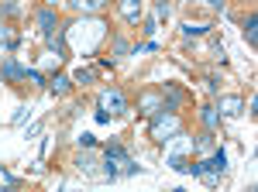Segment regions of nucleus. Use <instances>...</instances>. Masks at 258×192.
<instances>
[{"instance_id":"nucleus-20","label":"nucleus","mask_w":258,"mask_h":192,"mask_svg":"<svg viewBox=\"0 0 258 192\" xmlns=\"http://www.w3.org/2000/svg\"><path fill=\"white\" fill-rule=\"evenodd\" d=\"M0 45H11V48H14V38H11V31H7V28H0Z\"/></svg>"},{"instance_id":"nucleus-15","label":"nucleus","mask_w":258,"mask_h":192,"mask_svg":"<svg viewBox=\"0 0 258 192\" xmlns=\"http://www.w3.org/2000/svg\"><path fill=\"white\" fill-rule=\"evenodd\" d=\"M203 124H207V127H210V131H214V127H217V110H214V107H203Z\"/></svg>"},{"instance_id":"nucleus-23","label":"nucleus","mask_w":258,"mask_h":192,"mask_svg":"<svg viewBox=\"0 0 258 192\" xmlns=\"http://www.w3.org/2000/svg\"><path fill=\"white\" fill-rule=\"evenodd\" d=\"M0 82H4V76H0Z\"/></svg>"},{"instance_id":"nucleus-2","label":"nucleus","mask_w":258,"mask_h":192,"mask_svg":"<svg viewBox=\"0 0 258 192\" xmlns=\"http://www.w3.org/2000/svg\"><path fill=\"white\" fill-rule=\"evenodd\" d=\"M103 175L107 178H117V175H135L138 172V165L131 161V154L124 151L120 144H107V151H103Z\"/></svg>"},{"instance_id":"nucleus-9","label":"nucleus","mask_w":258,"mask_h":192,"mask_svg":"<svg viewBox=\"0 0 258 192\" xmlns=\"http://www.w3.org/2000/svg\"><path fill=\"white\" fill-rule=\"evenodd\" d=\"M241 107H244L241 96H224V100H220V114H227V117H238Z\"/></svg>"},{"instance_id":"nucleus-17","label":"nucleus","mask_w":258,"mask_h":192,"mask_svg":"<svg viewBox=\"0 0 258 192\" xmlns=\"http://www.w3.org/2000/svg\"><path fill=\"white\" fill-rule=\"evenodd\" d=\"M203 31H207V24H186L182 28V35H203Z\"/></svg>"},{"instance_id":"nucleus-22","label":"nucleus","mask_w":258,"mask_h":192,"mask_svg":"<svg viewBox=\"0 0 258 192\" xmlns=\"http://www.w3.org/2000/svg\"><path fill=\"white\" fill-rule=\"evenodd\" d=\"M210 4H214V7H220V4H224V0H210Z\"/></svg>"},{"instance_id":"nucleus-21","label":"nucleus","mask_w":258,"mask_h":192,"mask_svg":"<svg viewBox=\"0 0 258 192\" xmlns=\"http://www.w3.org/2000/svg\"><path fill=\"white\" fill-rule=\"evenodd\" d=\"M80 144H83V148H93V144H97V137H93V134H83Z\"/></svg>"},{"instance_id":"nucleus-4","label":"nucleus","mask_w":258,"mask_h":192,"mask_svg":"<svg viewBox=\"0 0 258 192\" xmlns=\"http://www.w3.org/2000/svg\"><path fill=\"white\" fill-rule=\"evenodd\" d=\"M124 107H127V103H124V93H120V89H103V93H100V110H110V117L124 114Z\"/></svg>"},{"instance_id":"nucleus-11","label":"nucleus","mask_w":258,"mask_h":192,"mask_svg":"<svg viewBox=\"0 0 258 192\" xmlns=\"http://www.w3.org/2000/svg\"><path fill=\"white\" fill-rule=\"evenodd\" d=\"M69 4H73L76 11H83V14H93V11H100L107 0H69Z\"/></svg>"},{"instance_id":"nucleus-1","label":"nucleus","mask_w":258,"mask_h":192,"mask_svg":"<svg viewBox=\"0 0 258 192\" xmlns=\"http://www.w3.org/2000/svg\"><path fill=\"white\" fill-rule=\"evenodd\" d=\"M66 35H69V41H73V48L93 52L100 41H103V35H107V24H103V21H76Z\"/></svg>"},{"instance_id":"nucleus-13","label":"nucleus","mask_w":258,"mask_h":192,"mask_svg":"<svg viewBox=\"0 0 258 192\" xmlns=\"http://www.w3.org/2000/svg\"><path fill=\"white\" fill-rule=\"evenodd\" d=\"M244 38H248V45H255V41H258V18H255V14L244 21Z\"/></svg>"},{"instance_id":"nucleus-5","label":"nucleus","mask_w":258,"mask_h":192,"mask_svg":"<svg viewBox=\"0 0 258 192\" xmlns=\"http://www.w3.org/2000/svg\"><path fill=\"white\" fill-rule=\"evenodd\" d=\"M224 165H227V154L217 151L214 158H210V161H203V165H200V175H203L207 182H214V178H217V175L224 172Z\"/></svg>"},{"instance_id":"nucleus-18","label":"nucleus","mask_w":258,"mask_h":192,"mask_svg":"<svg viewBox=\"0 0 258 192\" xmlns=\"http://www.w3.org/2000/svg\"><path fill=\"white\" fill-rule=\"evenodd\" d=\"M210 148H214V141H210V134H203L197 141V151H210Z\"/></svg>"},{"instance_id":"nucleus-12","label":"nucleus","mask_w":258,"mask_h":192,"mask_svg":"<svg viewBox=\"0 0 258 192\" xmlns=\"http://www.w3.org/2000/svg\"><path fill=\"white\" fill-rule=\"evenodd\" d=\"M38 28L45 31V35H52V28H55V14L45 7V11H38Z\"/></svg>"},{"instance_id":"nucleus-16","label":"nucleus","mask_w":258,"mask_h":192,"mask_svg":"<svg viewBox=\"0 0 258 192\" xmlns=\"http://www.w3.org/2000/svg\"><path fill=\"white\" fill-rule=\"evenodd\" d=\"M11 185H18V178L7 172V168H0V189H11Z\"/></svg>"},{"instance_id":"nucleus-10","label":"nucleus","mask_w":258,"mask_h":192,"mask_svg":"<svg viewBox=\"0 0 258 192\" xmlns=\"http://www.w3.org/2000/svg\"><path fill=\"white\" fill-rule=\"evenodd\" d=\"M80 168H83V172H86V175H93V178H97V158H93V154H90V148H86V151H83L80 154Z\"/></svg>"},{"instance_id":"nucleus-8","label":"nucleus","mask_w":258,"mask_h":192,"mask_svg":"<svg viewBox=\"0 0 258 192\" xmlns=\"http://www.w3.org/2000/svg\"><path fill=\"white\" fill-rule=\"evenodd\" d=\"M0 76L11 79V82H18V79H28V69H21L14 58H7V62H4V69H0Z\"/></svg>"},{"instance_id":"nucleus-7","label":"nucleus","mask_w":258,"mask_h":192,"mask_svg":"<svg viewBox=\"0 0 258 192\" xmlns=\"http://www.w3.org/2000/svg\"><path fill=\"white\" fill-rule=\"evenodd\" d=\"M141 114L145 117L162 114V93H141Z\"/></svg>"},{"instance_id":"nucleus-19","label":"nucleus","mask_w":258,"mask_h":192,"mask_svg":"<svg viewBox=\"0 0 258 192\" xmlns=\"http://www.w3.org/2000/svg\"><path fill=\"white\" fill-rule=\"evenodd\" d=\"M90 79H93V72H90V69H80V72H76V82H83V86H86Z\"/></svg>"},{"instance_id":"nucleus-14","label":"nucleus","mask_w":258,"mask_h":192,"mask_svg":"<svg viewBox=\"0 0 258 192\" xmlns=\"http://www.w3.org/2000/svg\"><path fill=\"white\" fill-rule=\"evenodd\" d=\"M48 86H52V93H55V96H66V93H69V86H73V82H69V76H55L52 82H48Z\"/></svg>"},{"instance_id":"nucleus-3","label":"nucleus","mask_w":258,"mask_h":192,"mask_svg":"<svg viewBox=\"0 0 258 192\" xmlns=\"http://www.w3.org/2000/svg\"><path fill=\"white\" fill-rule=\"evenodd\" d=\"M179 131H182V124H179V117L172 114V110H169V114L162 110V114L152 120V137H155L159 144H169V141H172Z\"/></svg>"},{"instance_id":"nucleus-6","label":"nucleus","mask_w":258,"mask_h":192,"mask_svg":"<svg viewBox=\"0 0 258 192\" xmlns=\"http://www.w3.org/2000/svg\"><path fill=\"white\" fill-rule=\"evenodd\" d=\"M120 14H124V21L127 24H138L141 21V0H117Z\"/></svg>"}]
</instances>
